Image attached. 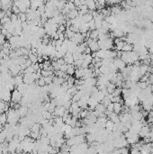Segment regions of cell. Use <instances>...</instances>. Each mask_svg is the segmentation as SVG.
I'll return each mask as SVG.
<instances>
[{"instance_id":"4","label":"cell","mask_w":153,"mask_h":154,"mask_svg":"<svg viewBox=\"0 0 153 154\" xmlns=\"http://www.w3.org/2000/svg\"><path fill=\"white\" fill-rule=\"evenodd\" d=\"M122 111V105L120 103H114V113H115L116 115L121 114Z\"/></svg>"},{"instance_id":"25","label":"cell","mask_w":153,"mask_h":154,"mask_svg":"<svg viewBox=\"0 0 153 154\" xmlns=\"http://www.w3.org/2000/svg\"><path fill=\"white\" fill-rule=\"evenodd\" d=\"M84 53H85L86 55H88V54L92 53V51H91V50L89 49V47H86V50H85V51H84Z\"/></svg>"},{"instance_id":"24","label":"cell","mask_w":153,"mask_h":154,"mask_svg":"<svg viewBox=\"0 0 153 154\" xmlns=\"http://www.w3.org/2000/svg\"><path fill=\"white\" fill-rule=\"evenodd\" d=\"M6 12H4V11L0 10V20H2L4 18L6 17Z\"/></svg>"},{"instance_id":"22","label":"cell","mask_w":153,"mask_h":154,"mask_svg":"<svg viewBox=\"0 0 153 154\" xmlns=\"http://www.w3.org/2000/svg\"><path fill=\"white\" fill-rule=\"evenodd\" d=\"M130 154H141L140 151L138 149H136V148H132L131 150H130Z\"/></svg>"},{"instance_id":"10","label":"cell","mask_w":153,"mask_h":154,"mask_svg":"<svg viewBox=\"0 0 153 154\" xmlns=\"http://www.w3.org/2000/svg\"><path fill=\"white\" fill-rule=\"evenodd\" d=\"M7 122V115L6 113H3L0 115V124L1 125H5Z\"/></svg>"},{"instance_id":"29","label":"cell","mask_w":153,"mask_h":154,"mask_svg":"<svg viewBox=\"0 0 153 154\" xmlns=\"http://www.w3.org/2000/svg\"><path fill=\"white\" fill-rule=\"evenodd\" d=\"M57 62H58V63H59L60 65L65 64V61H64V60H63V59H59V60H57Z\"/></svg>"},{"instance_id":"21","label":"cell","mask_w":153,"mask_h":154,"mask_svg":"<svg viewBox=\"0 0 153 154\" xmlns=\"http://www.w3.org/2000/svg\"><path fill=\"white\" fill-rule=\"evenodd\" d=\"M106 111L109 112V113H113V112H114V103H111V104L107 106Z\"/></svg>"},{"instance_id":"3","label":"cell","mask_w":153,"mask_h":154,"mask_svg":"<svg viewBox=\"0 0 153 154\" xmlns=\"http://www.w3.org/2000/svg\"><path fill=\"white\" fill-rule=\"evenodd\" d=\"M86 6H87L89 11H95L96 9V2L93 0H89V1H86Z\"/></svg>"},{"instance_id":"15","label":"cell","mask_w":153,"mask_h":154,"mask_svg":"<svg viewBox=\"0 0 153 154\" xmlns=\"http://www.w3.org/2000/svg\"><path fill=\"white\" fill-rule=\"evenodd\" d=\"M18 19H19V20H21L22 23H24V22H26V21H27V19H26V14H23V13H20V14H18Z\"/></svg>"},{"instance_id":"17","label":"cell","mask_w":153,"mask_h":154,"mask_svg":"<svg viewBox=\"0 0 153 154\" xmlns=\"http://www.w3.org/2000/svg\"><path fill=\"white\" fill-rule=\"evenodd\" d=\"M119 151H120V154H130V150L128 147L119 149Z\"/></svg>"},{"instance_id":"9","label":"cell","mask_w":153,"mask_h":154,"mask_svg":"<svg viewBox=\"0 0 153 154\" xmlns=\"http://www.w3.org/2000/svg\"><path fill=\"white\" fill-rule=\"evenodd\" d=\"M75 70H76V67L74 66V65H68V70H67V75L70 76V77H72V75H74L75 74Z\"/></svg>"},{"instance_id":"11","label":"cell","mask_w":153,"mask_h":154,"mask_svg":"<svg viewBox=\"0 0 153 154\" xmlns=\"http://www.w3.org/2000/svg\"><path fill=\"white\" fill-rule=\"evenodd\" d=\"M98 31L97 30H95V31H92L90 32V34H89V39L91 40H98Z\"/></svg>"},{"instance_id":"16","label":"cell","mask_w":153,"mask_h":154,"mask_svg":"<svg viewBox=\"0 0 153 154\" xmlns=\"http://www.w3.org/2000/svg\"><path fill=\"white\" fill-rule=\"evenodd\" d=\"M52 80H53V76H49V77H46V78H44V81L46 84L48 85H50L52 83Z\"/></svg>"},{"instance_id":"20","label":"cell","mask_w":153,"mask_h":154,"mask_svg":"<svg viewBox=\"0 0 153 154\" xmlns=\"http://www.w3.org/2000/svg\"><path fill=\"white\" fill-rule=\"evenodd\" d=\"M68 64H63V65H61V71H62V72H67V70H68Z\"/></svg>"},{"instance_id":"18","label":"cell","mask_w":153,"mask_h":154,"mask_svg":"<svg viewBox=\"0 0 153 154\" xmlns=\"http://www.w3.org/2000/svg\"><path fill=\"white\" fill-rule=\"evenodd\" d=\"M38 85H39V86H41V87L46 86V83L44 81V78H43V77H42V78L38 80Z\"/></svg>"},{"instance_id":"23","label":"cell","mask_w":153,"mask_h":154,"mask_svg":"<svg viewBox=\"0 0 153 154\" xmlns=\"http://www.w3.org/2000/svg\"><path fill=\"white\" fill-rule=\"evenodd\" d=\"M32 68H33V69L35 70V72L38 70V69H40V64L39 63H35V64H32Z\"/></svg>"},{"instance_id":"26","label":"cell","mask_w":153,"mask_h":154,"mask_svg":"<svg viewBox=\"0 0 153 154\" xmlns=\"http://www.w3.org/2000/svg\"><path fill=\"white\" fill-rule=\"evenodd\" d=\"M25 65H26V67L28 68V67H30V66H32V62L31 61H30L29 59H27V60H26V61H25Z\"/></svg>"},{"instance_id":"30","label":"cell","mask_w":153,"mask_h":154,"mask_svg":"<svg viewBox=\"0 0 153 154\" xmlns=\"http://www.w3.org/2000/svg\"><path fill=\"white\" fill-rule=\"evenodd\" d=\"M12 37H13V34H12V33H10V32H8L6 35V39H7L8 41H9V40H10Z\"/></svg>"},{"instance_id":"8","label":"cell","mask_w":153,"mask_h":154,"mask_svg":"<svg viewBox=\"0 0 153 154\" xmlns=\"http://www.w3.org/2000/svg\"><path fill=\"white\" fill-rule=\"evenodd\" d=\"M95 110H96V111L101 113V114H104L105 111H106V107H105L104 105L101 104V103H99V104L96 106V109H95Z\"/></svg>"},{"instance_id":"7","label":"cell","mask_w":153,"mask_h":154,"mask_svg":"<svg viewBox=\"0 0 153 154\" xmlns=\"http://www.w3.org/2000/svg\"><path fill=\"white\" fill-rule=\"evenodd\" d=\"M132 50H133V45L125 43L123 47H122V51H123V52H130V51H132Z\"/></svg>"},{"instance_id":"5","label":"cell","mask_w":153,"mask_h":154,"mask_svg":"<svg viewBox=\"0 0 153 154\" xmlns=\"http://www.w3.org/2000/svg\"><path fill=\"white\" fill-rule=\"evenodd\" d=\"M114 123L111 120H107L106 123H105V130L109 133H113V128H114Z\"/></svg>"},{"instance_id":"14","label":"cell","mask_w":153,"mask_h":154,"mask_svg":"<svg viewBox=\"0 0 153 154\" xmlns=\"http://www.w3.org/2000/svg\"><path fill=\"white\" fill-rule=\"evenodd\" d=\"M87 25H88V28H89V31H90V32H92V31H95V30H96V24H95L94 19H93L92 21L89 22V23H87Z\"/></svg>"},{"instance_id":"19","label":"cell","mask_w":153,"mask_h":154,"mask_svg":"<svg viewBox=\"0 0 153 154\" xmlns=\"http://www.w3.org/2000/svg\"><path fill=\"white\" fill-rule=\"evenodd\" d=\"M10 19H11V22H12L13 24H14V23H16V22L18 21V15L17 14H13L12 15H11Z\"/></svg>"},{"instance_id":"2","label":"cell","mask_w":153,"mask_h":154,"mask_svg":"<svg viewBox=\"0 0 153 154\" xmlns=\"http://www.w3.org/2000/svg\"><path fill=\"white\" fill-rule=\"evenodd\" d=\"M66 109L63 105H61V106H56L55 108V110H54V113L52 114L53 115V117H57V116H60V117H62L63 115H65V113H66Z\"/></svg>"},{"instance_id":"1","label":"cell","mask_w":153,"mask_h":154,"mask_svg":"<svg viewBox=\"0 0 153 154\" xmlns=\"http://www.w3.org/2000/svg\"><path fill=\"white\" fill-rule=\"evenodd\" d=\"M22 98H23V94L20 93L17 89H14L11 94V101L14 102V104H20Z\"/></svg>"},{"instance_id":"27","label":"cell","mask_w":153,"mask_h":154,"mask_svg":"<svg viewBox=\"0 0 153 154\" xmlns=\"http://www.w3.org/2000/svg\"><path fill=\"white\" fill-rule=\"evenodd\" d=\"M7 33H8V31H7V30H6V29H4V28L1 30V34H2V35L6 36Z\"/></svg>"},{"instance_id":"28","label":"cell","mask_w":153,"mask_h":154,"mask_svg":"<svg viewBox=\"0 0 153 154\" xmlns=\"http://www.w3.org/2000/svg\"><path fill=\"white\" fill-rule=\"evenodd\" d=\"M148 81L150 82V86H151V85H153V75H150V77H149V79H148Z\"/></svg>"},{"instance_id":"12","label":"cell","mask_w":153,"mask_h":154,"mask_svg":"<svg viewBox=\"0 0 153 154\" xmlns=\"http://www.w3.org/2000/svg\"><path fill=\"white\" fill-rule=\"evenodd\" d=\"M28 59L32 62V64H35V63H38V56L37 55H34L32 53H30L28 56Z\"/></svg>"},{"instance_id":"6","label":"cell","mask_w":153,"mask_h":154,"mask_svg":"<svg viewBox=\"0 0 153 154\" xmlns=\"http://www.w3.org/2000/svg\"><path fill=\"white\" fill-rule=\"evenodd\" d=\"M42 128V125L40 124L39 123H33V125L31 127V132L32 133H40V130Z\"/></svg>"},{"instance_id":"13","label":"cell","mask_w":153,"mask_h":154,"mask_svg":"<svg viewBox=\"0 0 153 154\" xmlns=\"http://www.w3.org/2000/svg\"><path fill=\"white\" fill-rule=\"evenodd\" d=\"M111 103H112V102H111V99L108 97H104V98L103 100H102V102H101V104L104 105L105 107H107Z\"/></svg>"}]
</instances>
